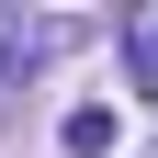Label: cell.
Returning a JSON list of instances; mask_svg holds the SVG:
<instances>
[{"label": "cell", "mask_w": 158, "mask_h": 158, "mask_svg": "<svg viewBox=\"0 0 158 158\" xmlns=\"http://www.w3.org/2000/svg\"><path fill=\"white\" fill-rule=\"evenodd\" d=\"M124 56L158 79V0H135V11H124Z\"/></svg>", "instance_id": "2"}, {"label": "cell", "mask_w": 158, "mask_h": 158, "mask_svg": "<svg viewBox=\"0 0 158 158\" xmlns=\"http://www.w3.org/2000/svg\"><path fill=\"white\" fill-rule=\"evenodd\" d=\"M56 135H68V158H102V147H113V102H79Z\"/></svg>", "instance_id": "1"}]
</instances>
